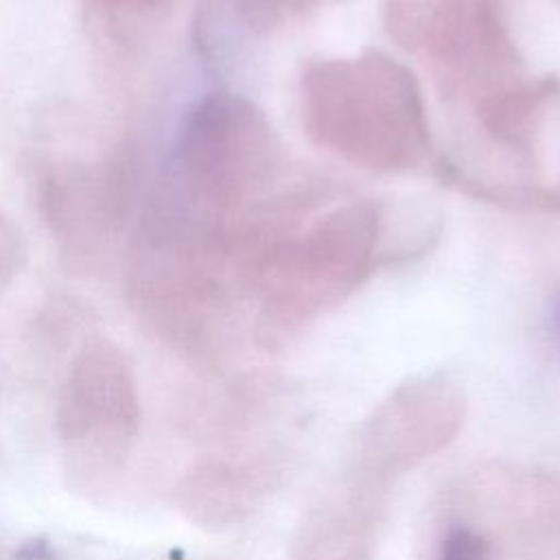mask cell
I'll return each instance as SVG.
<instances>
[{"mask_svg":"<svg viewBox=\"0 0 560 560\" xmlns=\"http://www.w3.org/2000/svg\"><path fill=\"white\" fill-rule=\"evenodd\" d=\"M20 258V241L9 221L0 214V287L11 280L18 269Z\"/></svg>","mask_w":560,"mask_h":560,"instance_id":"obj_2","label":"cell"},{"mask_svg":"<svg viewBox=\"0 0 560 560\" xmlns=\"http://www.w3.org/2000/svg\"><path fill=\"white\" fill-rule=\"evenodd\" d=\"M105 4H112V7H129V9H138V7H149L151 2L155 0H101Z\"/></svg>","mask_w":560,"mask_h":560,"instance_id":"obj_3","label":"cell"},{"mask_svg":"<svg viewBox=\"0 0 560 560\" xmlns=\"http://www.w3.org/2000/svg\"><path fill=\"white\" fill-rule=\"evenodd\" d=\"M551 328H553L556 339L560 341V295L556 298V302L551 306Z\"/></svg>","mask_w":560,"mask_h":560,"instance_id":"obj_4","label":"cell"},{"mask_svg":"<svg viewBox=\"0 0 560 560\" xmlns=\"http://www.w3.org/2000/svg\"><path fill=\"white\" fill-rule=\"evenodd\" d=\"M438 560H486V542L470 527H453L442 540Z\"/></svg>","mask_w":560,"mask_h":560,"instance_id":"obj_1","label":"cell"}]
</instances>
